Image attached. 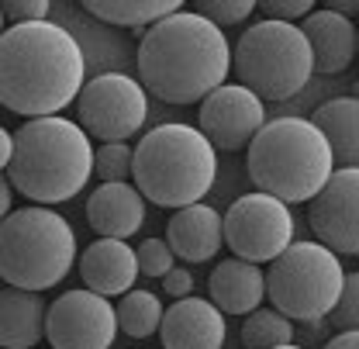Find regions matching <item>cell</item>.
<instances>
[{
  "label": "cell",
  "instance_id": "18",
  "mask_svg": "<svg viewBox=\"0 0 359 349\" xmlns=\"http://www.w3.org/2000/svg\"><path fill=\"white\" fill-rule=\"evenodd\" d=\"M87 221L100 239H128L145 225V194L132 183H100L87 201Z\"/></svg>",
  "mask_w": 359,
  "mask_h": 349
},
{
  "label": "cell",
  "instance_id": "10",
  "mask_svg": "<svg viewBox=\"0 0 359 349\" xmlns=\"http://www.w3.org/2000/svg\"><path fill=\"white\" fill-rule=\"evenodd\" d=\"M224 246L249 263H273L294 246V211L280 197L242 194L224 211Z\"/></svg>",
  "mask_w": 359,
  "mask_h": 349
},
{
  "label": "cell",
  "instance_id": "2",
  "mask_svg": "<svg viewBox=\"0 0 359 349\" xmlns=\"http://www.w3.org/2000/svg\"><path fill=\"white\" fill-rule=\"evenodd\" d=\"M235 48L224 32L197 11H180L152 25L138 42V80L156 100L204 104L224 87Z\"/></svg>",
  "mask_w": 359,
  "mask_h": 349
},
{
  "label": "cell",
  "instance_id": "33",
  "mask_svg": "<svg viewBox=\"0 0 359 349\" xmlns=\"http://www.w3.org/2000/svg\"><path fill=\"white\" fill-rule=\"evenodd\" d=\"M325 349H359V332H339L325 343Z\"/></svg>",
  "mask_w": 359,
  "mask_h": 349
},
{
  "label": "cell",
  "instance_id": "4",
  "mask_svg": "<svg viewBox=\"0 0 359 349\" xmlns=\"http://www.w3.org/2000/svg\"><path fill=\"white\" fill-rule=\"evenodd\" d=\"M249 180L283 204H311L335 173L325 131L311 118H273L249 145Z\"/></svg>",
  "mask_w": 359,
  "mask_h": 349
},
{
  "label": "cell",
  "instance_id": "9",
  "mask_svg": "<svg viewBox=\"0 0 359 349\" xmlns=\"http://www.w3.org/2000/svg\"><path fill=\"white\" fill-rule=\"evenodd\" d=\"M149 118V90L128 73H100L87 80L76 100V121L90 138L128 142Z\"/></svg>",
  "mask_w": 359,
  "mask_h": 349
},
{
  "label": "cell",
  "instance_id": "31",
  "mask_svg": "<svg viewBox=\"0 0 359 349\" xmlns=\"http://www.w3.org/2000/svg\"><path fill=\"white\" fill-rule=\"evenodd\" d=\"M190 291H194V273H190L187 266H173V270L163 277V294H170L173 301L190 298Z\"/></svg>",
  "mask_w": 359,
  "mask_h": 349
},
{
  "label": "cell",
  "instance_id": "25",
  "mask_svg": "<svg viewBox=\"0 0 359 349\" xmlns=\"http://www.w3.org/2000/svg\"><path fill=\"white\" fill-rule=\"evenodd\" d=\"M100 183H125L128 173H135V149L128 142H104L97 149V170Z\"/></svg>",
  "mask_w": 359,
  "mask_h": 349
},
{
  "label": "cell",
  "instance_id": "17",
  "mask_svg": "<svg viewBox=\"0 0 359 349\" xmlns=\"http://www.w3.org/2000/svg\"><path fill=\"white\" fill-rule=\"evenodd\" d=\"M166 242L183 263H208L224 246V215L211 204L180 208L166 225Z\"/></svg>",
  "mask_w": 359,
  "mask_h": 349
},
{
  "label": "cell",
  "instance_id": "23",
  "mask_svg": "<svg viewBox=\"0 0 359 349\" xmlns=\"http://www.w3.org/2000/svg\"><path fill=\"white\" fill-rule=\"evenodd\" d=\"M163 301L152 294V291H128L121 301H118V325L125 336L132 339H149L163 329Z\"/></svg>",
  "mask_w": 359,
  "mask_h": 349
},
{
  "label": "cell",
  "instance_id": "1",
  "mask_svg": "<svg viewBox=\"0 0 359 349\" xmlns=\"http://www.w3.org/2000/svg\"><path fill=\"white\" fill-rule=\"evenodd\" d=\"M87 87V59L69 28L55 21L7 25L0 39V100L35 121L55 118Z\"/></svg>",
  "mask_w": 359,
  "mask_h": 349
},
{
  "label": "cell",
  "instance_id": "5",
  "mask_svg": "<svg viewBox=\"0 0 359 349\" xmlns=\"http://www.w3.org/2000/svg\"><path fill=\"white\" fill-rule=\"evenodd\" d=\"M135 187L159 208L201 204L218 176V156L201 129L170 121L145 131L135 149Z\"/></svg>",
  "mask_w": 359,
  "mask_h": 349
},
{
  "label": "cell",
  "instance_id": "6",
  "mask_svg": "<svg viewBox=\"0 0 359 349\" xmlns=\"http://www.w3.org/2000/svg\"><path fill=\"white\" fill-rule=\"evenodd\" d=\"M76 260V232L45 204L18 208L0 228V273L7 287L48 291L62 284Z\"/></svg>",
  "mask_w": 359,
  "mask_h": 349
},
{
  "label": "cell",
  "instance_id": "35",
  "mask_svg": "<svg viewBox=\"0 0 359 349\" xmlns=\"http://www.w3.org/2000/svg\"><path fill=\"white\" fill-rule=\"evenodd\" d=\"M328 11H335V14L353 21V14H359V0H335V4H328Z\"/></svg>",
  "mask_w": 359,
  "mask_h": 349
},
{
  "label": "cell",
  "instance_id": "36",
  "mask_svg": "<svg viewBox=\"0 0 359 349\" xmlns=\"http://www.w3.org/2000/svg\"><path fill=\"white\" fill-rule=\"evenodd\" d=\"M349 97H356V100H359V80L353 84V93H349Z\"/></svg>",
  "mask_w": 359,
  "mask_h": 349
},
{
  "label": "cell",
  "instance_id": "22",
  "mask_svg": "<svg viewBox=\"0 0 359 349\" xmlns=\"http://www.w3.org/2000/svg\"><path fill=\"white\" fill-rule=\"evenodd\" d=\"M87 14L118 25V28H152L159 21H166L170 14H180L183 4L180 0H87L83 4Z\"/></svg>",
  "mask_w": 359,
  "mask_h": 349
},
{
  "label": "cell",
  "instance_id": "12",
  "mask_svg": "<svg viewBox=\"0 0 359 349\" xmlns=\"http://www.w3.org/2000/svg\"><path fill=\"white\" fill-rule=\"evenodd\" d=\"M197 129L211 138L215 149H224V152L249 149L256 135L266 129V100H259L242 84H224L201 104Z\"/></svg>",
  "mask_w": 359,
  "mask_h": 349
},
{
  "label": "cell",
  "instance_id": "27",
  "mask_svg": "<svg viewBox=\"0 0 359 349\" xmlns=\"http://www.w3.org/2000/svg\"><path fill=\"white\" fill-rule=\"evenodd\" d=\"M194 11L204 14L208 21H215L218 28H231V25H242L256 11V4L252 0H201Z\"/></svg>",
  "mask_w": 359,
  "mask_h": 349
},
{
  "label": "cell",
  "instance_id": "34",
  "mask_svg": "<svg viewBox=\"0 0 359 349\" xmlns=\"http://www.w3.org/2000/svg\"><path fill=\"white\" fill-rule=\"evenodd\" d=\"M0 208H4V218L14 215V183H11L7 176L0 180Z\"/></svg>",
  "mask_w": 359,
  "mask_h": 349
},
{
  "label": "cell",
  "instance_id": "19",
  "mask_svg": "<svg viewBox=\"0 0 359 349\" xmlns=\"http://www.w3.org/2000/svg\"><path fill=\"white\" fill-rule=\"evenodd\" d=\"M208 294L224 315H252L266 298V270L259 263L231 256L211 270Z\"/></svg>",
  "mask_w": 359,
  "mask_h": 349
},
{
  "label": "cell",
  "instance_id": "16",
  "mask_svg": "<svg viewBox=\"0 0 359 349\" xmlns=\"http://www.w3.org/2000/svg\"><path fill=\"white\" fill-rule=\"evenodd\" d=\"M142 266H138V253L125 239H97L90 242L80 256V277L87 284V291L114 298V294H128L138 280Z\"/></svg>",
  "mask_w": 359,
  "mask_h": 349
},
{
  "label": "cell",
  "instance_id": "13",
  "mask_svg": "<svg viewBox=\"0 0 359 349\" xmlns=\"http://www.w3.org/2000/svg\"><path fill=\"white\" fill-rule=\"evenodd\" d=\"M314 239L332 253L359 256V170H335L308 204Z\"/></svg>",
  "mask_w": 359,
  "mask_h": 349
},
{
  "label": "cell",
  "instance_id": "26",
  "mask_svg": "<svg viewBox=\"0 0 359 349\" xmlns=\"http://www.w3.org/2000/svg\"><path fill=\"white\" fill-rule=\"evenodd\" d=\"M135 253H138L142 273L152 277V280H163V277L177 266V253H173V246H170L166 239H145Z\"/></svg>",
  "mask_w": 359,
  "mask_h": 349
},
{
  "label": "cell",
  "instance_id": "11",
  "mask_svg": "<svg viewBox=\"0 0 359 349\" xmlns=\"http://www.w3.org/2000/svg\"><path fill=\"white\" fill-rule=\"evenodd\" d=\"M118 325V305L93 291H69L48 305V346L52 349H111Z\"/></svg>",
  "mask_w": 359,
  "mask_h": 349
},
{
  "label": "cell",
  "instance_id": "30",
  "mask_svg": "<svg viewBox=\"0 0 359 349\" xmlns=\"http://www.w3.org/2000/svg\"><path fill=\"white\" fill-rule=\"evenodd\" d=\"M48 11H52V4H48V0H7V4H4V14H7L14 25L48 21Z\"/></svg>",
  "mask_w": 359,
  "mask_h": 349
},
{
  "label": "cell",
  "instance_id": "24",
  "mask_svg": "<svg viewBox=\"0 0 359 349\" xmlns=\"http://www.w3.org/2000/svg\"><path fill=\"white\" fill-rule=\"evenodd\" d=\"M294 343V322L276 311V308H259L245 315L242 322V346L245 349H280Z\"/></svg>",
  "mask_w": 359,
  "mask_h": 349
},
{
  "label": "cell",
  "instance_id": "3",
  "mask_svg": "<svg viewBox=\"0 0 359 349\" xmlns=\"http://www.w3.org/2000/svg\"><path fill=\"white\" fill-rule=\"evenodd\" d=\"M97 170L93 142L80 121L35 118L18 129V152L7 180L35 204H62L76 197Z\"/></svg>",
  "mask_w": 359,
  "mask_h": 349
},
{
  "label": "cell",
  "instance_id": "32",
  "mask_svg": "<svg viewBox=\"0 0 359 349\" xmlns=\"http://www.w3.org/2000/svg\"><path fill=\"white\" fill-rule=\"evenodd\" d=\"M14 152H18V135L14 131H0V163H4V170L14 163Z\"/></svg>",
  "mask_w": 359,
  "mask_h": 349
},
{
  "label": "cell",
  "instance_id": "21",
  "mask_svg": "<svg viewBox=\"0 0 359 349\" xmlns=\"http://www.w3.org/2000/svg\"><path fill=\"white\" fill-rule=\"evenodd\" d=\"M311 121L325 131L335 170H359V100L356 97H332L311 114Z\"/></svg>",
  "mask_w": 359,
  "mask_h": 349
},
{
  "label": "cell",
  "instance_id": "8",
  "mask_svg": "<svg viewBox=\"0 0 359 349\" xmlns=\"http://www.w3.org/2000/svg\"><path fill=\"white\" fill-rule=\"evenodd\" d=\"M346 287V270L339 253L321 242H294L283 256L269 263L266 298L290 322H321L332 315Z\"/></svg>",
  "mask_w": 359,
  "mask_h": 349
},
{
  "label": "cell",
  "instance_id": "37",
  "mask_svg": "<svg viewBox=\"0 0 359 349\" xmlns=\"http://www.w3.org/2000/svg\"><path fill=\"white\" fill-rule=\"evenodd\" d=\"M280 349H304V346H297V343H290V346H280Z\"/></svg>",
  "mask_w": 359,
  "mask_h": 349
},
{
  "label": "cell",
  "instance_id": "14",
  "mask_svg": "<svg viewBox=\"0 0 359 349\" xmlns=\"http://www.w3.org/2000/svg\"><path fill=\"white\" fill-rule=\"evenodd\" d=\"M163 349H222L228 325L224 311L211 298H183L166 308L163 318Z\"/></svg>",
  "mask_w": 359,
  "mask_h": 349
},
{
  "label": "cell",
  "instance_id": "28",
  "mask_svg": "<svg viewBox=\"0 0 359 349\" xmlns=\"http://www.w3.org/2000/svg\"><path fill=\"white\" fill-rule=\"evenodd\" d=\"M332 325L339 332H359V270L346 273V287H342V298L332 311Z\"/></svg>",
  "mask_w": 359,
  "mask_h": 349
},
{
  "label": "cell",
  "instance_id": "7",
  "mask_svg": "<svg viewBox=\"0 0 359 349\" xmlns=\"http://www.w3.org/2000/svg\"><path fill=\"white\" fill-rule=\"evenodd\" d=\"M235 73L259 100H290L314 77V52L297 25L256 21L235 42Z\"/></svg>",
  "mask_w": 359,
  "mask_h": 349
},
{
  "label": "cell",
  "instance_id": "29",
  "mask_svg": "<svg viewBox=\"0 0 359 349\" xmlns=\"http://www.w3.org/2000/svg\"><path fill=\"white\" fill-rule=\"evenodd\" d=\"M263 14L266 21H283V25H294L297 18H308L314 14L311 0H263Z\"/></svg>",
  "mask_w": 359,
  "mask_h": 349
},
{
  "label": "cell",
  "instance_id": "20",
  "mask_svg": "<svg viewBox=\"0 0 359 349\" xmlns=\"http://www.w3.org/2000/svg\"><path fill=\"white\" fill-rule=\"evenodd\" d=\"M48 336V308L39 291L7 287L0 294V343L4 349H35Z\"/></svg>",
  "mask_w": 359,
  "mask_h": 349
},
{
  "label": "cell",
  "instance_id": "15",
  "mask_svg": "<svg viewBox=\"0 0 359 349\" xmlns=\"http://www.w3.org/2000/svg\"><path fill=\"white\" fill-rule=\"evenodd\" d=\"M301 32L308 35L314 52V73L325 77H339L353 66V59L359 55V25H353L349 18L318 7L314 14L304 18Z\"/></svg>",
  "mask_w": 359,
  "mask_h": 349
}]
</instances>
